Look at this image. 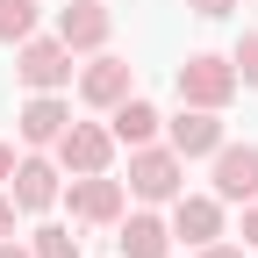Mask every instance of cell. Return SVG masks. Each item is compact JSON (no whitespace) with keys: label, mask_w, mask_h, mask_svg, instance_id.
<instances>
[{"label":"cell","mask_w":258,"mask_h":258,"mask_svg":"<svg viewBox=\"0 0 258 258\" xmlns=\"http://www.w3.org/2000/svg\"><path fill=\"white\" fill-rule=\"evenodd\" d=\"M122 186L137 194V201H179V194H186V158H179L172 144H137Z\"/></svg>","instance_id":"obj_1"},{"label":"cell","mask_w":258,"mask_h":258,"mask_svg":"<svg viewBox=\"0 0 258 258\" xmlns=\"http://www.w3.org/2000/svg\"><path fill=\"white\" fill-rule=\"evenodd\" d=\"M179 101L186 108H230L237 101V64L230 57H215V50H194L186 64H179Z\"/></svg>","instance_id":"obj_2"},{"label":"cell","mask_w":258,"mask_h":258,"mask_svg":"<svg viewBox=\"0 0 258 258\" xmlns=\"http://www.w3.org/2000/svg\"><path fill=\"white\" fill-rule=\"evenodd\" d=\"M15 72L29 93H57V86H72V50L57 36H29V43H15Z\"/></svg>","instance_id":"obj_3"},{"label":"cell","mask_w":258,"mask_h":258,"mask_svg":"<svg viewBox=\"0 0 258 258\" xmlns=\"http://www.w3.org/2000/svg\"><path fill=\"white\" fill-rule=\"evenodd\" d=\"M50 151H57V165L72 172V179H79V172H108L115 129H108V122H64V137H57Z\"/></svg>","instance_id":"obj_4"},{"label":"cell","mask_w":258,"mask_h":258,"mask_svg":"<svg viewBox=\"0 0 258 258\" xmlns=\"http://www.w3.org/2000/svg\"><path fill=\"white\" fill-rule=\"evenodd\" d=\"M108 36H115V15H108V0H64L57 8V43L64 50H108Z\"/></svg>","instance_id":"obj_5"},{"label":"cell","mask_w":258,"mask_h":258,"mask_svg":"<svg viewBox=\"0 0 258 258\" xmlns=\"http://www.w3.org/2000/svg\"><path fill=\"white\" fill-rule=\"evenodd\" d=\"M165 144L179 158H215L222 144H230V137H222V108H186L179 101V115L165 122Z\"/></svg>","instance_id":"obj_6"},{"label":"cell","mask_w":258,"mask_h":258,"mask_svg":"<svg viewBox=\"0 0 258 258\" xmlns=\"http://www.w3.org/2000/svg\"><path fill=\"white\" fill-rule=\"evenodd\" d=\"M129 93H137V72H129V57L93 50V64L79 72V101H86V108H115V101H129Z\"/></svg>","instance_id":"obj_7"},{"label":"cell","mask_w":258,"mask_h":258,"mask_svg":"<svg viewBox=\"0 0 258 258\" xmlns=\"http://www.w3.org/2000/svg\"><path fill=\"white\" fill-rule=\"evenodd\" d=\"M172 237L194 244V251L215 244L222 237V201H215V194H179V201H172Z\"/></svg>","instance_id":"obj_8"},{"label":"cell","mask_w":258,"mask_h":258,"mask_svg":"<svg viewBox=\"0 0 258 258\" xmlns=\"http://www.w3.org/2000/svg\"><path fill=\"white\" fill-rule=\"evenodd\" d=\"M57 172H64V165H50V158H15V179H8L15 208H22V215H43V208L57 201Z\"/></svg>","instance_id":"obj_9"},{"label":"cell","mask_w":258,"mask_h":258,"mask_svg":"<svg viewBox=\"0 0 258 258\" xmlns=\"http://www.w3.org/2000/svg\"><path fill=\"white\" fill-rule=\"evenodd\" d=\"M258 194V144H222L215 151V201H251Z\"/></svg>","instance_id":"obj_10"},{"label":"cell","mask_w":258,"mask_h":258,"mask_svg":"<svg viewBox=\"0 0 258 258\" xmlns=\"http://www.w3.org/2000/svg\"><path fill=\"white\" fill-rule=\"evenodd\" d=\"M122 179H108V172H79L72 179V215L79 222H122Z\"/></svg>","instance_id":"obj_11"},{"label":"cell","mask_w":258,"mask_h":258,"mask_svg":"<svg viewBox=\"0 0 258 258\" xmlns=\"http://www.w3.org/2000/svg\"><path fill=\"white\" fill-rule=\"evenodd\" d=\"M108 129H115V144H129V151H137V144H158L165 115H158L144 93H129V101H115V108H108Z\"/></svg>","instance_id":"obj_12"},{"label":"cell","mask_w":258,"mask_h":258,"mask_svg":"<svg viewBox=\"0 0 258 258\" xmlns=\"http://www.w3.org/2000/svg\"><path fill=\"white\" fill-rule=\"evenodd\" d=\"M64 122H72V108H64L57 93H36V101L22 108V122H15V129H22V144H29V151H43V144H57V137H64Z\"/></svg>","instance_id":"obj_13"},{"label":"cell","mask_w":258,"mask_h":258,"mask_svg":"<svg viewBox=\"0 0 258 258\" xmlns=\"http://www.w3.org/2000/svg\"><path fill=\"white\" fill-rule=\"evenodd\" d=\"M115 244H122V258H165V251H172V222H158V215H129Z\"/></svg>","instance_id":"obj_14"},{"label":"cell","mask_w":258,"mask_h":258,"mask_svg":"<svg viewBox=\"0 0 258 258\" xmlns=\"http://www.w3.org/2000/svg\"><path fill=\"white\" fill-rule=\"evenodd\" d=\"M36 36V0H0V43H29Z\"/></svg>","instance_id":"obj_15"},{"label":"cell","mask_w":258,"mask_h":258,"mask_svg":"<svg viewBox=\"0 0 258 258\" xmlns=\"http://www.w3.org/2000/svg\"><path fill=\"white\" fill-rule=\"evenodd\" d=\"M29 251H36V258H79V237L57 230V222H43V230L29 237Z\"/></svg>","instance_id":"obj_16"},{"label":"cell","mask_w":258,"mask_h":258,"mask_svg":"<svg viewBox=\"0 0 258 258\" xmlns=\"http://www.w3.org/2000/svg\"><path fill=\"white\" fill-rule=\"evenodd\" d=\"M230 64H237V86H251V93H258V29H244V36H237Z\"/></svg>","instance_id":"obj_17"},{"label":"cell","mask_w":258,"mask_h":258,"mask_svg":"<svg viewBox=\"0 0 258 258\" xmlns=\"http://www.w3.org/2000/svg\"><path fill=\"white\" fill-rule=\"evenodd\" d=\"M186 8H194V15H201V22H222V15H230V8H237V0H186Z\"/></svg>","instance_id":"obj_18"},{"label":"cell","mask_w":258,"mask_h":258,"mask_svg":"<svg viewBox=\"0 0 258 258\" xmlns=\"http://www.w3.org/2000/svg\"><path fill=\"white\" fill-rule=\"evenodd\" d=\"M244 244L258 251V194H251V201H244Z\"/></svg>","instance_id":"obj_19"},{"label":"cell","mask_w":258,"mask_h":258,"mask_svg":"<svg viewBox=\"0 0 258 258\" xmlns=\"http://www.w3.org/2000/svg\"><path fill=\"white\" fill-rule=\"evenodd\" d=\"M194 258H244V251H237V244H222V237H215V244H201V251H194Z\"/></svg>","instance_id":"obj_20"},{"label":"cell","mask_w":258,"mask_h":258,"mask_svg":"<svg viewBox=\"0 0 258 258\" xmlns=\"http://www.w3.org/2000/svg\"><path fill=\"white\" fill-rule=\"evenodd\" d=\"M0 237H15V194H0Z\"/></svg>","instance_id":"obj_21"},{"label":"cell","mask_w":258,"mask_h":258,"mask_svg":"<svg viewBox=\"0 0 258 258\" xmlns=\"http://www.w3.org/2000/svg\"><path fill=\"white\" fill-rule=\"evenodd\" d=\"M15 179V144H0V186Z\"/></svg>","instance_id":"obj_22"},{"label":"cell","mask_w":258,"mask_h":258,"mask_svg":"<svg viewBox=\"0 0 258 258\" xmlns=\"http://www.w3.org/2000/svg\"><path fill=\"white\" fill-rule=\"evenodd\" d=\"M0 258H36L29 244H15V237H0Z\"/></svg>","instance_id":"obj_23"}]
</instances>
